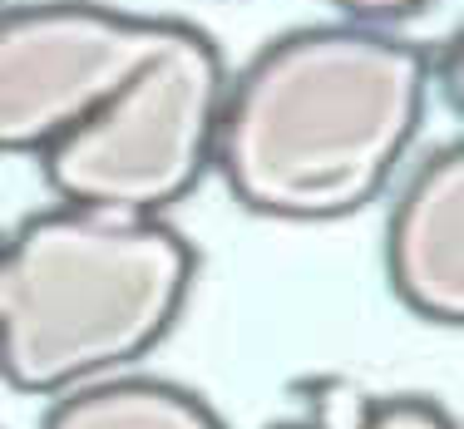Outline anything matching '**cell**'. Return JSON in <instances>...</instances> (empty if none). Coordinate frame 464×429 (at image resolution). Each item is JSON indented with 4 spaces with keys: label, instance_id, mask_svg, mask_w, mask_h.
<instances>
[{
    "label": "cell",
    "instance_id": "277c9868",
    "mask_svg": "<svg viewBox=\"0 0 464 429\" xmlns=\"http://www.w3.org/2000/svg\"><path fill=\"white\" fill-rule=\"evenodd\" d=\"M173 25L94 0L0 5V153L40 158L169 45Z\"/></svg>",
    "mask_w": 464,
    "mask_h": 429
},
{
    "label": "cell",
    "instance_id": "3957f363",
    "mask_svg": "<svg viewBox=\"0 0 464 429\" xmlns=\"http://www.w3.org/2000/svg\"><path fill=\"white\" fill-rule=\"evenodd\" d=\"M223 84L227 64L218 45L179 20L169 45L40 153L50 193L70 207L163 217L213 168Z\"/></svg>",
    "mask_w": 464,
    "mask_h": 429
},
{
    "label": "cell",
    "instance_id": "8992f818",
    "mask_svg": "<svg viewBox=\"0 0 464 429\" xmlns=\"http://www.w3.org/2000/svg\"><path fill=\"white\" fill-rule=\"evenodd\" d=\"M40 429H227L198 390L149 376H109L54 395Z\"/></svg>",
    "mask_w": 464,
    "mask_h": 429
},
{
    "label": "cell",
    "instance_id": "6da1fadb",
    "mask_svg": "<svg viewBox=\"0 0 464 429\" xmlns=\"http://www.w3.org/2000/svg\"><path fill=\"white\" fill-rule=\"evenodd\" d=\"M430 94L435 60L395 30H286L223 84L213 168L257 217L336 223L391 188Z\"/></svg>",
    "mask_w": 464,
    "mask_h": 429
},
{
    "label": "cell",
    "instance_id": "ba28073f",
    "mask_svg": "<svg viewBox=\"0 0 464 429\" xmlns=\"http://www.w3.org/2000/svg\"><path fill=\"white\" fill-rule=\"evenodd\" d=\"M341 20H356V25H381V30H395L401 20L430 10L435 0H326Z\"/></svg>",
    "mask_w": 464,
    "mask_h": 429
},
{
    "label": "cell",
    "instance_id": "5b68a950",
    "mask_svg": "<svg viewBox=\"0 0 464 429\" xmlns=\"http://www.w3.org/2000/svg\"><path fill=\"white\" fill-rule=\"evenodd\" d=\"M385 277L405 311L430 326L464 316V153L435 148L405 178L385 223Z\"/></svg>",
    "mask_w": 464,
    "mask_h": 429
},
{
    "label": "cell",
    "instance_id": "7a4b0ae2",
    "mask_svg": "<svg viewBox=\"0 0 464 429\" xmlns=\"http://www.w3.org/2000/svg\"><path fill=\"white\" fill-rule=\"evenodd\" d=\"M198 281L169 217L50 207L0 233V380L54 395L124 376L163 346Z\"/></svg>",
    "mask_w": 464,
    "mask_h": 429
},
{
    "label": "cell",
    "instance_id": "9c48e42d",
    "mask_svg": "<svg viewBox=\"0 0 464 429\" xmlns=\"http://www.w3.org/2000/svg\"><path fill=\"white\" fill-rule=\"evenodd\" d=\"M0 5H5V0H0Z\"/></svg>",
    "mask_w": 464,
    "mask_h": 429
},
{
    "label": "cell",
    "instance_id": "52a82bcc",
    "mask_svg": "<svg viewBox=\"0 0 464 429\" xmlns=\"http://www.w3.org/2000/svg\"><path fill=\"white\" fill-rule=\"evenodd\" d=\"M272 429H455L445 405L420 400V395H395V400H375L361 410L356 424H331V420H292Z\"/></svg>",
    "mask_w": 464,
    "mask_h": 429
}]
</instances>
